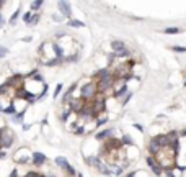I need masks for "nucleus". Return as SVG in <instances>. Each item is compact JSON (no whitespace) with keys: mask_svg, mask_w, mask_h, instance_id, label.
I'll return each instance as SVG.
<instances>
[{"mask_svg":"<svg viewBox=\"0 0 186 177\" xmlns=\"http://www.w3.org/2000/svg\"><path fill=\"white\" fill-rule=\"evenodd\" d=\"M60 90H62V84H57V85H56V90H54V98H57V97H59Z\"/></svg>","mask_w":186,"mask_h":177,"instance_id":"obj_24","label":"nucleus"},{"mask_svg":"<svg viewBox=\"0 0 186 177\" xmlns=\"http://www.w3.org/2000/svg\"><path fill=\"white\" fill-rule=\"evenodd\" d=\"M12 141H13L12 131L3 130L2 133H0V146H3V148H10V146H12Z\"/></svg>","mask_w":186,"mask_h":177,"instance_id":"obj_4","label":"nucleus"},{"mask_svg":"<svg viewBox=\"0 0 186 177\" xmlns=\"http://www.w3.org/2000/svg\"><path fill=\"white\" fill-rule=\"evenodd\" d=\"M147 164H149L150 167H154V166L157 164V162H155V159H154L152 156H149V157H147Z\"/></svg>","mask_w":186,"mask_h":177,"instance_id":"obj_25","label":"nucleus"},{"mask_svg":"<svg viewBox=\"0 0 186 177\" xmlns=\"http://www.w3.org/2000/svg\"><path fill=\"white\" fill-rule=\"evenodd\" d=\"M113 133V130H104V131H100L97 133V140H104V138H108L109 135Z\"/></svg>","mask_w":186,"mask_h":177,"instance_id":"obj_12","label":"nucleus"},{"mask_svg":"<svg viewBox=\"0 0 186 177\" xmlns=\"http://www.w3.org/2000/svg\"><path fill=\"white\" fill-rule=\"evenodd\" d=\"M8 54V49L5 46H0V59H2V57H5Z\"/></svg>","mask_w":186,"mask_h":177,"instance_id":"obj_21","label":"nucleus"},{"mask_svg":"<svg viewBox=\"0 0 186 177\" xmlns=\"http://www.w3.org/2000/svg\"><path fill=\"white\" fill-rule=\"evenodd\" d=\"M90 107H92V110H93V115L101 113L104 110V97H103V94L97 95V97H95V102L90 103Z\"/></svg>","mask_w":186,"mask_h":177,"instance_id":"obj_2","label":"nucleus"},{"mask_svg":"<svg viewBox=\"0 0 186 177\" xmlns=\"http://www.w3.org/2000/svg\"><path fill=\"white\" fill-rule=\"evenodd\" d=\"M21 82H23V77H21V75H13L12 79H8V80H7V84L10 85V87H15V89H18V90L21 89V87H20V84H21Z\"/></svg>","mask_w":186,"mask_h":177,"instance_id":"obj_9","label":"nucleus"},{"mask_svg":"<svg viewBox=\"0 0 186 177\" xmlns=\"http://www.w3.org/2000/svg\"><path fill=\"white\" fill-rule=\"evenodd\" d=\"M25 177H42V175H39L38 172H28V174H26Z\"/></svg>","mask_w":186,"mask_h":177,"instance_id":"obj_26","label":"nucleus"},{"mask_svg":"<svg viewBox=\"0 0 186 177\" xmlns=\"http://www.w3.org/2000/svg\"><path fill=\"white\" fill-rule=\"evenodd\" d=\"M171 51H175V52H186V48L184 46H173V48H171Z\"/></svg>","mask_w":186,"mask_h":177,"instance_id":"obj_20","label":"nucleus"},{"mask_svg":"<svg viewBox=\"0 0 186 177\" xmlns=\"http://www.w3.org/2000/svg\"><path fill=\"white\" fill-rule=\"evenodd\" d=\"M111 48H113L114 54H118V56H127V54H129V51H127V48H126V44H124L122 41H118V40L113 41Z\"/></svg>","mask_w":186,"mask_h":177,"instance_id":"obj_3","label":"nucleus"},{"mask_svg":"<svg viewBox=\"0 0 186 177\" xmlns=\"http://www.w3.org/2000/svg\"><path fill=\"white\" fill-rule=\"evenodd\" d=\"M180 31L181 30H180V28H176V26H173V28H165V30H163L165 35H178Z\"/></svg>","mask_w":186,"mask_h":177,"instance_id":"obj_14","label":"nucleus"},{"mask_svg":"<svg viewBox=\"0 0 186 177\" xmlns=\"http://www.w3.org/2000/svg\"><path fill=\"white\" fill-rule=\"evenodd\" d=\"M0 112H3V108H2V107H0Z\"/></svg>","mask_w":186,"mask_h":177,"instance_id":"obj_33","label":"nucleus"},{"mask_svg":"<svg viewBox=\"0 0 186 177\" xmlns=\"http://www.w3.org/2000/svg\"><path fill=\"white\" fill-rule=\"evenodd\" d=\"M41 7H42V2H39V0H38V2H33V3H31V10H39Z\"/></svg>","mask_w":186,"mask_h":177,"instance_id":"obj_16","label":"nucleus"},{"mask_svg":"<svg viewBox=\"0 0 186 177\" xmlns=\"http://www.w3.org/2000/svg\"><path fill=\"white\" fill-rule=\"evenodd\" d=\"M149 151L152 152V154H159V152L162 151V148L157 144L154 140H150V143H149Z\"/></svg>","mask_w":186,"mask_h":177,"instance_id":"obj_11","label":"nucleus"},{"mask_svg":"<svg viewBox=\"0 0 186 177\" xmlns=\"http://www.w3.org/2000/svg\"><path fill=\"white\" fill-rule=\"evenodd\" d=\"M57 7H59L60 13L64 17H70V15H72V8H70L69 2H59V3H57Z\"/></svg>","mask_w":186,"mask_h":177,"instance_id":"obj_8","label":"nucleus"},{"mask_svg":"<svg viewBox=\"0 0 186 177\" xmlns=\"http://www.w3.org/2000/svg\"><path fill=\"white\" fill-rule=\"evenodd\" d=\"M38 21H39V15L36 13V15H33V17H31V20H30V23H28V25H31V26H33V25H36Z\"/></svg>","mask_w":186,"mask_h":177,"instance_id":"obj_18","label":"nucleus"},{"mask_svg":"<svg viewBox=\"0 0 186 177\" xmlns=\"http://www.w3.org/2000/svg\"><path fill=\"white\" fill-rule=\"evenodd\" d=\"M121 141H122V144H134V143H132V138L127 136V135H124Z\"/></svg>","mask_w":186,"mask_h":177,"instance_id":"obj_15","label":"nucleus"},{"mask_svg":"<svg viewBox=\"0 0 186 177\" xmlns=\"http://www.w3.org/2000/svg\"><path fill=\"white\" fill-rule=\"evenodd\" d=\"M10 89H12V87H10V85H8V84L5 82L3 85H0V94H5L7 90H10Z\"/></svg>","mask_w":186,"mask_h":177,"instance_id":"obj_23","label":"nucleus"},{"mask_svg":"<svg viewBox=\"0 0 186 177\" xmlns=\"http://www.w3.org/2000/svg\"><path fill=\"white\" fill-rule=\"evenodd\" d=\"M165 174H166V177H175V174H173L171 169H165Z\"/></svg>","mask_w":186,"mask_h":177,"instance_id":"obj_27","label":"nucleus"},{"mask_svg":"<svg viewBox=\"0 0 186 177\" xmlns=\"http://www.w3.org/2000/svg\"><path fill=\"white\" fill-rule=\"evenodd\" d=\"M33 162H35L36 166H42L46 162V156L42 154V152H35V154H33Z\"/></svg>","mask_w":186,"mask_h":177,"instance_id":"obj_10","label":"nucleus"},{"mask_svg":"<svg viewBox=\"0 0 186 177\" xmlns=\"http://www.w3.org/2000/svg\"><path fill=\"white\" fill-rule=\"evenodd\" d=\"M184 87H186V82H184Z\"/></svg>","mask_w":186,"mask_h":177,"instance_id":"obj_34","label":"nucleus"},{"mask_svg":"<svg viewBox=\"0 0 186 177\" xmlns=\"http://www.w3.org/2000/svg\"><path fill=\"white\" fill-rule=\"evenodd\" d=\"M56 164L59 166V167H62V169H65V171H67L70 175H74V174H75L74 167L69 164V162H67V159H65V157H60V156H59V157H56Z\"/></svg>","mask_w":186,"mask_h":177,"instance_id":"obj_6","label":"nucleus"},{"mask_svg":"<svg viewBox=\"0 0 186 177\" xmlns=\"http://www.w3.org/2000/svg\"><path fill=\"white\" fill-rule=\"evenodd\" d=\"M3 113H8V115H13L15 113V105H10V107L3 108Z\"/></svg>","mask_w":186,"mask_h":177,"instance_id":"obj_17","label":"nucleus"},{"mask_svg":"<svg viewBox=\"0 0 186 177\" xmlns=\"http://www.w3.org/2000/svg\"><path fill=\"white\" fill-rule=\"evenodd\" d=\"M181 135H183V136H186V128H184L183 131H181Z\"/></svg>","mask_w":186,"mask_h":177,"instance_id":"obj_31","label":"nucleus"},{"mask_svg":"<svg viewBox=\"0 0 186 177\" xmlns=\"http://www.w3.org/2000/svg\"><path fill=\"white\" fill-rule=\"evenodd\" d=\"M3 156H5V152H0V159H2Z\"/></svg>","mask_w":186,"mask_h":177,"instance_id":"obj_32","label":"nucleus"},{"mask_svg":"<svg viewBox=\"0 0 186 177\" xmlns=\"http://www.w3.org/2000/svg\"><path fill=\"white\" fill-rule=\"evenodd\" d=\"M69 26H72V28H83L85 23L80 21V20H70L69 21Z\"/></svg>","mask_w":186,"mask_h":177,"instance_id":"obj_13","label":"nucleus"},{"mask_svg":"<svg viewBox=\"0 0 186 177\" xmlns=\"http://www.w3.org/2000/svg\"><path fill=\"white\" fill-rule=\"evenodd\" d=\"M87 105L88 103H85L83 98H74L72 102H70V108H72L74 112H77V113H82L83 110L87 108Z\"/></svg>","mask_w":186,"mask_h":177,"instance_id":"obj_5","label":"nucleus"},{"mask_svg":"<svg viewBox=\"0 0 186 177\" xmlns=\"http://www.w3.org/2000/svg\"><path fill=\"white\" fill-rule=\"evenodd\" d=\"M20 12H21V10H20V8H18V10H16V12H15V13H13V15H12V18H10V25H13V23L16 21V18H18V15H20Z\"/></svg>","mask_w":186,"mask_h":177,"instance_id":"obj_19","label":"nucleus"},{"mask_svg":"<svg viewBox=\"0 0 186 177\" xmlns=\"http://www.w3.org/2000/svg\"><path fill=\"white\" fill-rule=\"evenodd\" d=\"M23 18H25V21H26V23H30V20H31V13H30V12L25 13V17H23Z\"/></svg>","mask_w":186,"mask_h":177,"instance_id":"obj_28","label":"nucleus"},{"mask_svg":"<svg viewBox=\"0 0 186 177\" xmlns=\"http://www.w3.org/2000/svg\"><path fill=\"white\" fill-rule=\"evenodd\" d=\"M157 144H159L162 149H165V148H168L171 143H170V138H168V135H159V136H155V138H152Z\"/></svg>","mask_w":186,"mask_h":177,"instance_id":"obj_7","label":"nucleus"},{"mask_svg":"<svg viewBox=\"0 0 186 177\" xmlns=\"http://www.w3.org/2000/svg\"><path fill=\"white\" fill-rule=\"evenodd\" d=\"M13 121H15V123H21L23 121V112L18 113V115H15V117H13Z\"/></svg>","mask_w":186,"mask_h":177,"instance_id":"obj_22","label":"nucleus"},{"mask_svg":"<svg viewBox=\"0 0 186 177\" xmlns=\"http://www.w3.org/2000/svg\"><path fill=\"white\" fill-rule=\"evenodd\" d=\"M3 25H5V18H3V15L0 13V26H3Z\"/></svg>","mask_w":186,"mask_h":177,"instance_id":"obj_29","label":"nucleus"},{"mask_svg":"<svg viewBox=\"0 0 186 177\" xmlns=\"http://www.w3.org/2000/svg\"><path fill=\"white\" fill-rule=\"evenodd\" d=\"M98 84H95V82H90V84H87L85 87L82 89V98L83 100H92V98H95L98 95Z\"/></svg>","mask_w":186,"mask_h":177,"instance_id":"obj_1","label":"nucleus"},{"mask_svg":"<svg viewBox=\"0 0 186 177\" xmlns=\"http://www.w3.org/2000/svg\"><path fill=\"white\" fill-rule=\"evenodd\" d=\"M134 126H136V128H137V130H139V131H144V128H142V125H137V123H136Z\"/></svg>","mask_w":186,"mask_h":177,"instance_id":"obj_30","label":"nucleus"}]
</instances>
